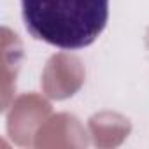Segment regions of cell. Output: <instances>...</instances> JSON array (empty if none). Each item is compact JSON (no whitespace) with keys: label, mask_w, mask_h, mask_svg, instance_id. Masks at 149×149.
<instances>
[{"label":"cell","mask_w":149,"mask_h":149,"mask_svg":"<svg viewBox=\"0 0 149 149\" xmlns=\"http://www.w3.org/2000/svg\"><path fill=\"white\" fill-rule=\"evenodd\" d=\"M26 30L60 49L95 42L109 19V0H21Z\"/></svg>","instance_id":"6da1fadb"}]
</instances>
